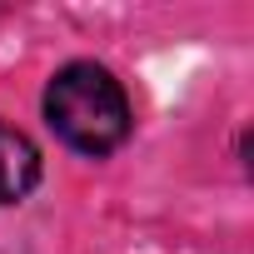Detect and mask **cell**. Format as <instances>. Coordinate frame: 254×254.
<instances>
[{"label": "cell", "instance_id": "cell-1", "mask_svg": "<svg viewBox=\"0 0 254 254\" xmlns=\"http://www.w3.org/2000/svg\"><path fill=\"white\" fill-rule=\"evenodd\" d=\"M45 120L70 150L100 160V155L120 150L125 135H130V100H125V85L105 65L75 60V65L55 70V80L45 90Z\"/></svg>", "mask_w": 254, "mask_h": 254}, {"label": "cell", "instance_id": "cell-2", "mask_svg": "<svg viewBox=\"0 0 254 254\" xmlns=\"http://www.w3.org/2000/svg\"><path fill=\"white\" fill-rule=\"evenodd\" d=\"M35 185H40V150L30 145V135L0 120V209L20 204Z\"/></svg>", "mask_w": 254, "mask_h": 254}]
</instances>
